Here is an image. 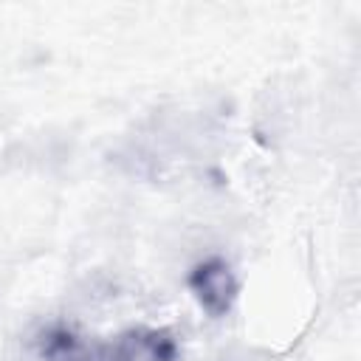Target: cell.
Masks as SVG:
<instances>
[{
  "label": "cell",
  "instance_id": "6da1fadb",
  "mask_svg": "<svg viewBox=\"0 0 361 361\" xmlns=\"http://www.w3.org/2000/svg\"><path fill=\"white\" fill-rule=\"evenodd\" d=\"M183 347L172 327H133L99 350V361H180Z\"/></svg>",
  "mask_w": 361,
  "mask_h": 361
},
{
  "label": "cell",
  "instance_id": "3957f363",
  "mask_svg": "<svg viewBox=\"0 0 361 361\" xmlns=\"http://www.w3.org/2000/svg\"><path fill=\"white\" fill-rule=\"evenodd\" d=\"M99 350L87 336L62 322H51L34 336L37 361H99Z\"/></svg>",
  "mask_w": 361,
  "mask_h": 361
},
{
  "label": "cell",
  "instance_id": "7a4b0ae2",
  "mask_svg": "<svg viewBox=\"0 0 361 361\" xmlns=\"http://www.w3.org/2000/svg\"><path fill=\"white\" fill-rule=\"evenodd\" d=\"M189 290L195 293L197 305L212 316V319H223L231 313L237 293H240V282L231 271V265L220 257H209L200 259L192 271H189Z\"/></svg>",
  "mask_w": 361,
  "mask_h": 361
}]
</instances>
